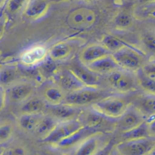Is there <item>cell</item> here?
Returning <instances> with one entry per match:
<instances>
[{"instance_id":"cell-37","label":"cell","mask_w":155,"mask_h":155,"mask_svg":"<svg viewBox=\"0 0 155 155\" xmlns=\"http://www.w3.org/2000/svg\"><path fill=\"white\" fill-rule=\"evenodd\" d=\"M150 120L148 122V126L149 128L150 132L155 134V115L153 116L152 118H150Z\"/></svg>"},{"instance_id":"cell-39","label":"cell","mask_w":155,"mask_h":155,"mask_svg":"<svg viewBox=\"0 0 155 155\" xmlns=\"http://www.w3.org/2000/svg\"><path fill=\"white\" fill-rule=\"evenodd\" d=\"M5 19L3 18V17L0 16V38L3 34V32L5 29Z\"/></svg>"},{"instance_id":"cell-3","label":"cell","mask_w":155,"mask_h":155,"mask_svg":"<svg viewBox=\"0 0 155 155\" xmlns=\"http://www.w3.org/2000/svg\"><path fill=\"white\" fill-rule=\"evenodd\" d=\"M36 82L22 79L6 88L7 100L13 103L21 104L35 94Z\"/></svg>"},{"instance_id":"cell-9","label":"cell","mask_w":155,"mask_h":155,"mask_svg":"<svg viewBox=\"0 0 155 155\" xmlns=\"http://www.w3.org/2000/svg\"><path fill=\"white\" fill-rule=\"evenodd\" d=\"M66 93L81 88L85 85L68 68H59L51 79Z\"/></svg>"},{"instance_id":"cell-31","label":"cell","mask_w":155,"mask_h":155,"mask_svg":"<svg viewBox=\"0 0 155 155\" xmlns=\"http://www.w3.org/2000/svg\"><path fill=\"white\" fill-rule=\"evenodd\" d=\"M132 23L131 17L127 13L120 12L114 19L116 26L119 28H125L128 27Z\"/></svg>"},{"instance_id":"cell-17","label":"cell","mask_w":155,"mask_h":155,"mask_svg":"<svg viewBox=\"0 0 155 155\" xmlns=\"http://www.w3.org/2000/svg\"><path fill=\"white\" fill-rule=\"evenodd\" d=\"M85 66L97 74H110L119 68L111 54L100 58Z\"/></svg>"},{"instance_id":"cell-26","label":"cell","mask_w":155,"mask_h":155,"mask_svg":"<svg viewBox=\"0 0 155 155\" xmlns=\"http://www.w3.org/2000/svg\"><path fill=\"white\" fill-rule=\"evenodd\" d=\"M102 44L111 52L114 53L125 47L134 48L133 45L128 44L123 39L113 36V35H106L102 39Z\"/></svg>"},{"instance_id":"cell-35","label":"cell","mask_w":155,"mask_h":155,"mask_svg":"<svg viewBox=\"0 0 155 155\" xmlns=\"http://www.w3.org/2000/svg\"><path fill=\"white\" fill-rule=\"evenodd\" d=\"M7 100L6 88L0 85V112L5 107Z\"/></svg>"},{"instance_id":"cell-15","label":"cell","mask_w":155,"mask_h":155,"mask_svg":"<svg viewBox=\"0 0 155 155\" xmlns=\"http://www.w3.org/2000/svg\"><path fill=\"white\" fill-rule=\"evenodd\" d=\"M66 68L70 70L85 86L98 87L100 84L99 74L90 71L79 61L78 63L70 64Z\"/></svg>"},{"instance_id":"cell-36","label":"cell","mask_w":155,"mask_h":155,"mask_svg":"<svg viewBox=\"0 0 155 155\" xmlns=\"http://www.w3.org/2000/svg\"><path fill=\"white\" fill-rule=\"evenodd\" d=\"M26 150L24 149L23 147H10L5 150H4V153H2L4 154H26L25 153Z\"/></svg>"},{"instance_id":"cell-32","label":"cell","mask_w":155,"mask_h":155,"mask_svg":"<svg viewBox=\"0 0 155 155\" xmlns=\"http://www.w3.org/2000/svg\"><path fill=\"white\" fill-rule=\"evenodd\" d=\"M28 0H7L6 9L10 13H15L19 11L27 4Z\"/></svg>"},{"instance_id":"cell-2","label":"cell","mask_w":155,"mask_h":155,"mask_svg":"<svg viewBox=\"0 0 155 155\" xmlns=\"http://www.w3.org/2000/svg\"><path fill=\"white\" fill-rule=\"evenodd\" d=\"M105 93L98 87L85 86L75 91L67 93L64 103L77 107H84L91 105L94 102L106 97Z\"/></svg>"},{"instance_id":"cell-10","label":"cell","mask_w":155,"mask_h":155,"mask_svg":"<svg viewBox=\"0 0 155 155\" xmlns=\"http://www.w3.org/2000/svg\"><path fill=\"white\" fill-rule=\"evenodd\" d=\"M154 143L148 138L124 141L117 147V150L122 154L140 155L150 152L154 148Z\"/></svg>"},{"instance_id":"cell-41","label":"cell","mask_w":155,"mask_h":155,"mask_svg":"<svg viewBox=\"0 0 155 155\" xmlns=\"http://www.w3.org/2000/svg\"><path fill=\"white\" fill-rule=\"evenodd\" d=\"M114 2L116 4H119L120 5L123 4L125 1H127V0H114Z\"/></svg>"},{"instance_id":"cell-11","label":"cell","mask_w":155,"mask_h":155,"mask_svg":"<svg viewBox=\"0 0 155 155\" xmlns=\"http://www.w3.org/2000/svg\"><path fill=\"white\" fill-rule=\"evenodd\" d=\"M40 96L49 105L64 103L67 93L51 80H47L41 85Z\"/></svg>"},{"instance_id":"cell-21","label":"cell","mask_w":155,"mask_h":155,"mask_svg":"<svg viewBox=\"0 0 155 155\" xmlns=\"http://www.w3.org/2000/svg\"><path fill=\"white\" fill-rule=\"evenodd\" d=\"M59 122L53 116L48 114H45L38 124L33 134L41 140H43L53 131Z\"/></svg>"},{"instance_id":"cell-24","label":"cell","mask_w":155,"mask_h":155,"mask_svg":"<svg viewBox=\"0 0 155 155\" xmlns=\"http://www.w3.org/2000/svg\"><path fill=\"white\" fill-rule=\"evenodd\" d=\"M90 130V129L84 127L53 146L56 148L62 150L75 148L84 138L88 136L87 133Z\"/></svg>"},{"instance_id":"cell-18","label":"cell","mask_w":155,"mask_h":155,"mask_svg":"<svg viewBox=\"0 0 155 155\" xmlns=\"http://www.w3.org/2000/svg\"><path fill=\"white\" fill-rule=\"evenodd\" d=\"M100 141V136L97 134L88 135L74 148V154L76 155L94 154L99 150Z\"/></svg>"},{"instance_id":"cell-16","label":"cell","mask_w":155,"mask_h":155,"mask_svg":"<svg viewBox=\"0 0 155 155\" xmlns=\"http://www.w3.org/2000/svg\"><path fill=\"white\" fill-rule=\"evenodd\" d=\"M22 73L17 64H1L0 85L7 88L12 84L22 79Z\"/></svg>"},{"instance_id":"cell-6","label":"cell","mask_w":155,"mask_h":155,"mask_svg":"<svg viewBox=\"0 0 155 155\" xmlns=\"http://www.w3.org/2000/svg\"><path fill=\"white\" fill-rule=\"evenodd\" d=\"M136 48L125 47L111 54L119 67L130 71H137L140 69L142 58Z\"/></svg>"},{"instance_id":"cell-7","label":"cell","mask_w":155,"mask_h":155,"mask_svg":"<svg viewBox=\"0 0 155 155\" xmlns=\"http://www.w3.org/2000/svg\"><path fill=\"white\" fill-rule=\"evenodd\" d=\"M48 48L45 45L36 44L24 50L19 55L21 65L26 68H33L48 59Z\"/></svg>"},{"instance_id":"cell-14","label":"cell","mask_w":155,"mask_h":155,"mask_svg":"<svg viewBox=\"0 0 155 155\" xmlns=\"http://www.w3.org/2000/svg\"><path fill=\"white\" fill-rule=\"evenodd\" d=\"M111 52L103 44H90L79 52V61L84 65H87L100 58L111 54Z\"/></svg>"},{"instance_id":"cell-38","label":"cell","mask_w":155,"mask_h":155,"mask_svg":"<svg viewBox=\"0 0 155 155\" xmlns=\"http://www.w3.org/2000/svg\"><path fill=\"white\" fill-rule=\"evenodd\" d=\"M135 1L139 5H147L155 2V0H135Z\"/></svg>"},{"instance_id":"cell-5","label":"cell","mask_w":155,"mask_h":155,"mask_svg":"<svg viewBox=\"0 0 155 155\" xmlns=\"http://www.w3.org/2000/svg\"><path fill=\"white\" fill-rule=\"evenodd\" d=\"M80 42L78 39H66L58 42L48 48V58L56 62L69 59L77 51Z\"/></svg>"},{"instance_id":"cell-25","label":"cell","mask_w":155,"mask_h":155,"mask_svg":"<svg viewBox=\"0 0 155 155\" xmlns=\"http://www.w3.org/2000/svg\"><path fill=\"white\" fill-rule=\"evenodd\" d=\"M150 133L148 124L145 123V121L138 127L127 132L122 133V137L124 141L138 140L148 138Z\"/></svg>"},{"instance_id":"cell-43","label":"cell","mask_w":155,"mask_h":155,"mask_svg":"<svg viewBox=\"0 0 155 155\" xmlns=\"http://www.w3.org/2000/svg\"><path fill=\"white\" fill-rule=\"evenodd\" d=\"M0 64H1V63H0Z\"/></svg>"},{"instance_id":"cell-40","label":"cell","mask_w":155,"mask_h":155,"mask_svg":"<svg viewBox=\"0 0 155 155\" xmlns=\"http://www.w3.org/2000/svg\"><path fill=\"white\" fill-rule=\"evenodd\" d=\"M145 6H146L148 8H149L153 12H155V2L153 3V4H148V5H145Z\"/></svg>"},{"instance_id":"cell-23","label":"cell","mask_w":155,"mask_h":155,"mask_svg":"<svg viewBox=\"0 0 155 155\" xmlns=\"http://www.w3.org/2000/svg\"><path fill=\"white\" fill-rule=\"evenodd\" d=\"M106 118L91 108L90 110L87 111H82L79 117L84 126L90 130L99 127L103 124Z\"/></svg>"},{"instance_id":"cell-8","label":"cell","mask_w":155,"mask_h":155,"mask_svg":"<svg viewBox=\"0 0 155 155\" xmlns=\"http://www.w3.org/2000/svg\"><path fill=\"white\" fill-rule=\"evenodd\" d=\"M108 82L116 91L126 93L136 88V80L131 74L119 69L108 74Z\"/></svg>"},{"instance_id":"cell-33","label":"cell","mask_w":155,"mask_h":155,"mask_svg":"<svg viewBox=\"0 0 155 155\" xmlns=\"http://www.w3.org/2000/svg\"><path fill=\"white\" fill-rule=\"evenodd\" d=\"M144 45L151 51H155V34L147 33L143 37Z\"/></svg>"},{"instance_id":"cell-19","label":"cell","mask_w":155,"mask_h":155,"mask_svg":"<svg viewBox=\"0 0 155 155\" xmlns=\"http://www.w3.org/2000/svg\"><path fill=\"white\" fill-rule=\"evenodd\" d=\"M49 7L47 0H28L24 6V15L30 19H38L47 13Z\"/></svg>"},{"instance_id":"cell-4","label":"cell","mask_w":155,"mask_h":155,"mask_svg":"<svg viewBox=\"0 0 155 155\" xmlns=\"http://www.w3.org/2000/svg\"><path fill=\"white\" fill-rule=\"evenodd\" d=\"M84 127H85L79 118L59 122L53 131L42 141L53 146Z\"/></svg>"},{"instance_id":"cell-22","label":"cell","mask_w":155,"mask_h":155,"mask_svg":"<svg viewBox=\"0 0 155 155\" xmlns=\"http://www.w3.org/2000/svg\"><path fill=\"white\" fill-rule=\"evenodd\" d=\"M47 104L39 96L34 95L21 104L20 113H43L45 114Z\"/></svg>"},{"instance_id":"cell-30","label":"cell","mask_w":155,"mask_h":155,"mask_svg":"<svg viewBox=\"0 0 155 155\" xmlns=\"http://www.w3.org/2000/svg\"><path fill=\"white\" fill-rule=\"evenodd\" d=\"M13 124L10 122H4L0 124V144L9 141L14 133Z\"/></svg>"},{"instance_id":"cell-27","label":"cell","mask_w":155,"mask_h":155,"mask_svg":"<svg viewBox=\"0 0 155 155\" xmlns=\"http://www.w3.org/2000/svg\"><path fill=\"white\" fill-rule=\"evenodd\" d=\"M138 110L150 117L155 115V95L150 94L142 97L138 103Z\"/></svg>"},{"instance_id":"cell-28","label":"cell","mask_w":155,"mask_h":155,"mask_svg":"<svg viewBox=\"0 0 155 155\" xmlns=\"http://www.w3.org/2000/svg\"><path fill=\"white\" fill-rule=\"evenodd\" d=\"M56 63L48 58L36 67L38 68V72L42 78L44 79L50 78V80H51L59 69L57 67Z\"/></svg>"},{"instance_id":"cell-34","label":"cell","mask_w":155,"mask_h":155,"mask_svg":"<svg viewBox=\"0 0 155 155\" xmlns=\"http://www.w3.org/2000/svg\"><path fill=\"white\" fill-rule=\"evenodd\" d=\"M142 70L148 78L155 81V65H146L142 68Z\"/></svg>"},{"instance_id":"cell-1","label":"cell","mask_w":155,"mask_h":155,"mask_svg":"<svg viewBox=\"0 0 155 155\" xmlns=\"http://www.w3.org/2000/svg\"><path fill=\"white\" fill-rule=\"evenodd\" d=\"M128 101L121 96H106L91 105V108L107 118H119L129 107Z\"/></svg>"},{"instance_id":"cell-20","label":"cell","mask_w":155,"mask_h":155,"mask_svg":"<svg viewBox=\"0 0 155 155\" xmlns=\"http://www.w3.org/2000/svg\"><path fill=\"white\" fill-rule=\"evenodd\" d=\"M44 114L43 113H20L16 118V125L21 131L33 133Z\"/></svg>"},{"instance_id":"cell-12","label":"cell","mask_w":155,"mask_h":155,"mask_svg":"<svg viewBox=\"0 0 155 155\" xmlns=\"http://www.w3.org/2000/svg\"><path fill=\"white\" fill-rule=\"evenodd\" d=\"M82 111L80 107L62 103L57 105H47L45 114L53 116L59 122H63L79 118Z\"/></svg>"},{"instance_id":"cell-42","label":"cell","mask_w":155,"mask_h":155,"mask_svg":"<svg viewBox=\"0 0 155 155\" xmlns=\"http://www.w3.org/2000/svg\"><path fill=\"white\" fill-rule=\"evenodd\" d=\"M88 1H91V0H88Z\"/></svg>"},{"instance_id":"cell-13","label":"cell","mask_w":155,"mask_h":155,"mask_svg":"<svg viewBox=\"0 0 155 155\" xmlns=\"http://www.w3.org/2000/svg\"><path fill=\"white\" fill-rule=\"evenodd\" d=\"M145 122L143 114L137 109L129 107L118 118L117 127L122 133L130 131Z\"/></svg>"},{"instance_id":"cell-29","label":"cell","mask_w":155,"mask_h":155,"mask_svg":"<svg viewBox=\"0 0 155 155\" xmlns=\"http://www.w3.org/2000/svg\"><path fill=\"white\" fill-rule=\"evenodd\" d=\"M137 82L145 92L155 95V81L148 78L140 68L137 71Z\"/></svg>"}]
</instances>
